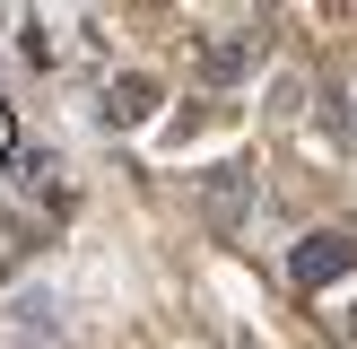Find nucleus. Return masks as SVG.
Here are the masks:
<instances>
[{
    "instance_id": "f257e3e1",
    "label": "nucleus",
    "mask_w": 357,
    "mask_h": 349,
    "mask_svg": "<svg viewBox=\"0 0 357 349\" xmlns=\"http://www.w3.org/2000/svg\"><path fill=\"white\" fill-rule=\"evenodd\" d=\"M349 262H357V236H305L288 271H296V288H323V279H340Z\"/></svg>"
},
{
    "instance_id": "20e7f679",
    "label": "nucleus",
    "mask_w": 357,
    "mask_h": 349,
    "mask_svg": "<svg viewBox=\"0 0 357 349\" xmlns=\"http://www.w3.org/2000/svg\"><path fill=\"white\" fill-rule=\"evenodd\" d=\"M9 157H17V131H9V114H0V166H9Z\"/></svg>"
},
{
    "instance_id": "f03ea898",
    "label": "nucleus",
    "mask_w": 357,
    "mask_h": 349,
    "mask_svg": "<svg viewBox=\"0 0 357 349\" xmlns=\"http://www.w3.org/2000/svg\"><path fill=\"white\" fill-rule=\"evenodd\" d=\"M244 201H253V174H244V166H218V174H209V218H218V227H236Z\"/></svg>"
},
{
    "instance_id": "7ed1b4c3",
    "label": "nucleus",
    "mask_w": 357,
    "mask_h": 349,
    "mask_svg": "<svg viewBox=\"0 0 357 349\" xmlns=\"http://www.w3.org/2000/svg\"><path fill=\"white\" fill-rule=\"evenodd\" d=\"M149 105H157V87H149V79H122V87H114V122H139Z\"/></svg>"
}]
</instances>
